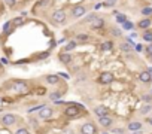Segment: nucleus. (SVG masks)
<instances>
[{
    "mask_svg": "<svg viewBox=\"0 0 152 134\" xmlns=\"http://www.w3.org/2000/svg\"><path fill=\"white\" fill-rule=\"evenodd\" d=\"M67 104L69 106H67L66 110H64V113H66L67 116H70V118H76L81 113V109L83 110V106H81L78 103H67Z\"/></svg>",
    "mask_w": 152,
    "mask_h": 134,
    "instance_id": "obj_1",
    "label": "nucleus"
},
{
    "mask_svg": "<svg viewBox=\"0 0 152 134\" xmlns=\"http://www.w3.org/2000/svg\"><path fill=\"white\" fill-rule=\"evenodd\" d=\"M51 19H52L54 24H64L66 19H67V15H66V12H64V9H57V11L52 12Z\"/></svg>",
    "mask_w": 152,
    "mask_h": 134,
    "instance_id": "obj_2",
    "label": "nucleus"
},
{
    "mask_svg": "<svg viewBox=\"0 0 152 134\" xmlns=\"http://www.w3.org/2000/svg\"><path fill=\"white\" fill-rule=\"evenodd\" d=\"M0 121H2L3 125L11 127V125H14L16 122V115H14V113H5L2 118H0Z\"/></svg>",
    "mask_w": 152,
    "mask_h": 134,
    "instance_id": "obj_3",
    "label": "nucleus"
},
{
    "mask_svg": "<svg viewBox=\"0 0 152 134\" xmlns=\"http://www.w3.org/2000/svg\"><path fill=\"white\" fill-rule=\"evenodd\" d=\"M96 133H97V128L91 122H85L81 127V134H96Z\"/></svg>",
    "mask_w": 152,
    "mask_h": 134,
    "instance_id": "obj_4",
    "label": "nucleus"
},
{
    "mask_svg": "<svg viewBox=\"0 0 152 134\" xmlns=\"http://www.w3.org/2000/svg\"><path fill=\"white\" fill-rule=\"evenodd\" d=\"M85 14H86V8L82 6V5H78L72 9V16L73 18H82Z\"/></svg>",
    "mask_w": 152,
    "mask_h": 134,
    "instance_id": "obj_5",
    "label": "nucleus"
},
{
    "mask_svg": "<svg viewBox=\"0 0 152 134\" xmlns=\"http://www.w3.org/2000/svg\"><path fill=\"white\" fill-rule=\"evenodd\" d=\"M113 81H115V78H113V75H112L111 72H104V73H101L100 78H98V82H100V83H112Z\"/></svg>",
    "mask_w": 152,
    "mask_h": 134,
    "instance_id": "obj_6",
    "label": "nucleus"
},
{
    "mask_svg": "<svg viewBox=\"0 0 152 134\" xmlns=\"http://www.w3.org/2000/svg\"><path fill=\"white\" fill-rule=\"evenodd\" d=\"M12 89H14V91H16V93H23V91H26V89H27V83L23 82V81L14 82L12 83Z\"/></svg>",
    "mask_w": 152,
    "mask_h": 134,
    "instance_id": "obj_7",
    "label": "nucleus"
},
{
    "mask_svg": "<svg viewBox=\"0 0 152 134\" xmlns=\"http://www.w3.org/2000/svg\"><path fill=\"white\" fill-rule=\"evenodd\" d=\"M39 116H40L42 119L51 118V116H52V109H51V107H45V106H43V107L40 109V112H39Z\"/></svg>",
    "mask_w": 152,
    "mask_h": 134,
    "instance_id": "obj_8",
    "label": "nucleus"
},
{
    "mask_svg": "<svg viewBox=\"0 0 152 134\" xmlns=\"http://www.w3.org/2000/svg\"><path fill=\"white\" fill-rule=\"evenodd\" d=\"M91 29H94V30H97V29H101L103 26H104V19L103 18H100V16H97V18H94L91 22Z\"/></svg>",
    "mask_w": 152,
    "mask_h": 134,
    "instance_id": "obj_9",
    "label": "nucleus"
},
{
    "mask_svg": "<svg viewBox=\"0 0 152 134\" xmlns=\"http://www.w3.org/2000/svg\"><path fill=\"white\" fill-rule=\"evenodd\" d=\"M58 58H60V61H61V63H64V64H69V63L72 61V54H69V52H66V51H64L63 54H60V55H58Z\"/></svg>",
    "mask_w": 152,
    "mask_h": 134,
    "instance_id": "obj_10",
    "label": "nucleus"
},
{
    "mask_svg": "<svg viewBox=\"0 0 152 134\" xmlns=\"http://www.w3.org/2000/svg\"><path fill=\"white\" fill-rule=\"evenodd\" d=\"M94 113L100 118V116H106L107 113H109V112H107V109H106L104 106H97V107L94 109Z\"/></svg>",
    "mask_w": 152,
    "mask_h": 134,
    "instance_id": "obj_11",
    "label": "nucleus"
},
{
    "mask_svg": "<svg viewBox=\"0 0 152 134\" xmlns=\"http://www.w3.org/2000/svg\"><path fill=\"white\" fill-rule=\"evenodd\" d=\"M98 122H100L103 127H111V125H112V119L107 116V115H106V116H100V118H98Z\"/></svg>",
    "mask_w": 152,
    "mask_h": 134,
    "instance_id": "obj_12",
    "label": "nucleus"
},
{
    "mask_svg": "<svg viewBox=\"0 0 152 134\" xmlns=\"http://www.w3.org/2000/svg\"><path fill=\"white\" fill-rule=\"evenodd\" d=\"M60 81V76L58 75H48L46 76V82L49 83V85H54V83H57Z\"/></svg>",
    "mask_w": 152,
    "mask_h": 134,
    "instance_id": "obj_13",
    "label": "nucleus"
},
{
    "mask_svg": "<svg viewBox=\"0 0 152 134\" xmlns=\"http://www.w3.org/2000/svg\"><path fill=\"white\" fill-rule=\"evenodd\" d=\"M76 46H78V43H76L75 40H70V42H67L66 46H64V51H66V52H70V51H73Z\"/></svg>",
    "mask_w": 152,
    "mask_h": 134,
    "instance_id": "obj_14",
    "label": "nucleus"
},
{
    "mask_svg": "<svg viewBox=\"0 0 152 134\" xmlns=\"http://www.w3.org/2000/svg\"><path fill=\"white\" fill-rule=\"evenodd\" d=\"M139 79H140L142 82H145V83H146V82H149V81H151V73H149L148 70H146V72H142V73L139 75Z\"/></svg>",
    "mask_w": 152,
    "mask_h": 134,
    "instance_id": "obj_15",
    "label": "nucleus"
},
{
    "mask_svg": "<svg viewBox=\"0 0 152 134\" xmlns=\"http://www.w3.org/2000/svg\"><path fill=\"white\" fill-rule=\"evenodd\" d=\"M151 24H152V21H151L149 18H145V19H142V21L139 22V27H140V29H149Z\"/></svg>",
    "mask_w": 152,
    "mask_h": 134,
    "instance_id": "obj_16",
    "label": "nucleus"
},
{
    "mask_svg": "<svg viewBox=\"0 0 152 134\" xmlns=\"http://www.w3.org/2000/svg\"><path fill=\"white\" fill-rule=\"evenodd\" d=\"M142 128V124L140 122H130L128 124V130L130 131H139Z\"/></svg>",
    "mask_w": 152,
    "mask_h": 134,
    "instance_id": "obj_17",
    "label": "nucleus"
},
{
    "mask_svg": "<svg viewBox=\"0 0 152 134\" xmlns=\"http://www.w3.org/2000/svg\"><path fill=\"white\" fill-rule=\"evenodd\" d=\"M23 24H24V18L23 16H18V18L12 19V26H15V27H19V26H23Z\"/></svg>",
    "mask_w": 152,
    "mask_h": 134,
    "instance_id": "obj_18",
    "label": "nucleus"
},
{
    "mask_svg": "<svg viewBox=\"0 0 152 134\" xmlns=\"http://www.w3.org/2000/svg\"><path fill=\"white\" fill-rule=\"evenodd\" d=\"M113 48V43L112 42H104V43H101V49L103 51H111Z\"/></svg>",
    "mask_w": 152,
    "mask_h": 134,
    "instance_id": "obj_19",
    "label": "nucleus"
},
{
    "mask_svg": "<svg viewBox=\"0 0 152 134\" xmlns=\"http://www.w3.org/2000/svg\"><path fill=\"white\" fill-rule=\"evenodd\" d=\"M115 16H116V21L119 22V24H122L124 21H127V16L124 14H119V12H115Z\"/></svg>",
    "mask_w": 152,
    "mask_h": 134,
    "instance_id": "obj_20",
    "label": "nucleus"
},
{
    "mask_svg": "<svg viewBox=\"0 0 152 134\" xmlns=\"http://www.w3.org/2000/svg\"><path fill=\"white\" fill-rule=\"evenodd\" d=\"M122 27H124V30H131L134 26H133V22H131V21H128V19H127V21H124V22H122Z\"/></svg>",
    "mask_w": 152,
    "mask_h": 134,
    "instance_id": "obj_21",
    "label": "nucleus"
},
{
    "mask_svg": "<svg viewBox=\"0 0 152 134\" xmlns=\"http://www.w3.org/2000/svg\"><path fill=\"white\" fill-rule=\"evenodd\" d=\"M121 49L125 51V52H130L131 51V45H130L128 42H124V43H121Z\"/></svg>",
    "mask_w": 152,
    "mask_h": 134,
    "instance_id": "obj_22",
    "label": "nucleus"
},
{
    "mask_svg": "<svg viewBox=\"0 0 152 134\" xmlns=\"http://www.w3.org/2000/svg\"><path fill=\"white\" fill-rule=\"evenodd\" d=\"M115 3H116V0H104L103 6L104 8H112V6H115Z\"/></svg>",
    "mask_w": 152,
    "mask_h": 134,
    "instance_id": "obj_23",
    "label": "nucleus"
},
{
    "mask_svg": "<svg viewBox=\"0 0 152 134\" xmlns=\"http://www.w3.org/2000/svg\"><path fill=\"white\" fill-rule=\"evenodd\" d=\"M142 14H143V15H146V16H149V15H152V8H149V6H146V8H143V9H142Z\"/></svg>",
    "mask_w": 152,
    "mask_h": 134,
    "instance_id": "obj_24",
    "label": "nucleus"
},
{
    "mask_svg": "<svg viewBox=\"0 0 152 134\" xmlns=\"http://www.w3.org/2000/svg\"><path fill=\"white\" fill-rule=\"evenodd\" d=\"M94 18H97V15H96V14H88V15L85 16V22H91Z\"/></svg>",
    "mask_w": 152,
    "mask_h": 134,
    "instance_id": "obj_25",
    "label": "nucleus"
},
{
    "mask_svg": "<svg viewBox=\"0 0 152 134\" xmlns=\"http://www.w3.org/2000/svg\"><path fill=\"white\" fill-rule=\"evenodd\" d=\"M63 94H64V93H60V91H57V93L51 94V96H49V98H51V100H57V98H60Z\"/></svg>",
    "mask_w": 152,
    "mask_h": 134,
    "instance_id": "obj_26",
    "label": "nucleus"
},
{
    "mask_svg": "<svg viewBox=\"0 0 152 134\" xmlns=\"http://www.w3.org/2000/svg\"><path fill=\"white\" fill-rule=\"evenodd\" d=\"M5 5H6L8 8H14V6L16 5V0H5Z\"/></svg>",
    "mask_w": 152,
    "mask_h": 134,
    "instance_id": "obj_27",
    "label": "nucleus"
},
{
    "mask_svg": "<svg viewBox=\"0 0 152 134\" xmlns=\"http://www.w3.org/2000/svg\"><path fill=\"white\" fill-rule=\"evenodd\" d=\"M143 39H145L146 42H152V33H151V31H146V33L143 34Z\"/></svg>",
    "mask_w": 152,
    "mask_h": 134,
    "instance_id": "obj_28",
    "label": "nucleus"
},
{
    "mask_svg": "<svg viewBox=\"0 0 152 134\" xmlns=\"http://www.w3.org/2000/svg\"><path fill=\"white\" fill-rule=\"evenodd\" d=\"M111 31H112V34H113V36H116V37H119V36H121V30H119V29H116V27H112V30H111Z\"/></svg>",
    "mask_w": 152,
    "mask_h": 134,
    "instance_id": "obj_29",
    "label": "nucleus"
},
{
    "mask_svg": "<svg viewBox=\"0 0 152 134\" xmlns=\"http://www.w3.org/2000/svg\"><path fill=\"white\" fill-rule=\"evenodd\" d=\"M48 3H49V0H39L36 6H37V8H40V6H46Z\"/></svg>",
    "mask_w": 152,
    "mask_h": 134,
    "instance_id": "obj_30",
    "label": "nucleus"
},
{
    "mask_svg": "<svg viewBox=\"0 0 152 134\" xmlns=\"http://www.w3.org/2000/svg\"><path fill=\"white\" fill-rule=\"evenodd\" d=\"M15 134H30V133H29V130H27V128H18Z\"/></svg>",
    "mask_w": 152,
    "mask_h": 134,
    "instance_id": "obj_31",
    "label": "nucleus"
},
{
    "mask_svg": "<svg viewBox=\"0 0 152 134\" xmlns=\"http://www.w3.org/2000/svg\"><path fill=\"white\" fill-rule=\"evenodd\" d=\"M76 39H78V40L85 42V40H88V36H86V34H78V36H76Z\"/></svg>",
    "mask_w": 152,
    "mask_h": 134,
    "instance_id": "obj_32",
    "label": "nucleus"
},
{
    "mask_svg": "<svg viewBox=\"0 0 152 134\" xmlns=\"http://www.w3.org/2000/svg\"><path fill=\"white\" fill-rule=\"evenodd\" d=\"M49 55V52H42V54H39V60H43V58H46Z\"/></svg>",
    "mask_w": 152,
    "mask_h": 134,
    "instance_id": "obj_33",
    "label": "nucleus"
},
{
    "mask_svg": "<svg viewBox=\"0 0 152 134\" xmlns=\"http://www.w3.org/2000/svg\"><path fill=\"white\" fill-rule=\"evenodd\" d=\"M61 134H75V133H73V130H72V128H66Z\"/></svg>",
    "mask_w": 152,
    "mask_h": 134,
    "instance_id": "obj_34",
    "label": "nucleus"
},
{
    "mask_svg": "<svg viewBox=\"0 0 152 134\" xmlns=\"http://www.w3.org/2000/svg\"><path fill=\"white\" fill-rule=\"evenodd\" d=\"M149 110H151V106H145L142 109V113H146V112H149Z\"/></svg>",
    "mask_w": 152,
    "mask_h": 134,
    "instance_id": "obj_35",
    "label": "nucleus"
},
{
    "mask_svg": "<svg viewBox=\"0 0 152 134\" xmlns=\"http://www.w3.org/2000/svg\"><path fill=\"white\" fill-rule=\"evenodd\" d=\"M146 52H148L149 55H152V45H149V46L146 48Z\"/></svg>",
    "mask_w": 152,
    "mask_h": 134,
    "instance_id": "obj_36",
    "label": "nucleus"
},
{
    "mask_svg": "<svg viewBox=\"0 0 152 134\" xmlns=\"http://www.w3.org/2000/svg\"><path fill=\"white\" fill-rule=\"evenodd\" d=\"M134 48H136V51H139V52L142 51V46H140V45H134Z\"/></svg>",
    "mask_w": 152,
    "mask_h": 134,
    "instance_id": "obj_37",
    "label": "nucleus"
},
{
    "mask_svg": "<svg viewBox=\"0 0 152 134\" xmlns=\"http://www.w3.org/2000/svg\"><path fill=\"white\" fill-rule=\"evenodd\" d=\"M143 98H145V100H146V101H151V100H152V97H151V96H145V97H143Z\"/></svg>",
    "mask_w": 152,
    "mask_h": 134,
    "instance_id": "obj_38",
    "label": "nucleus"
},
{
    "mask_svg": "<svg viewBox=\"0 0 152 134\" xmlns=\"http://www.w3.org/2000/svg\"><path fill=\"white\" fill-rule=\"evenodd\" d=\"M101 6H103V5H101V3H97V5H96V9H100V8H101Z\"/></svg>",
    "mask_w": 152,
    "mask_h": 134,
    "instance_id": "obj_39",
    "label": "nucleus"
},
{
    "mask_svg": "<svg viewBox=\"0 0 152 134\" xmlns=\"http://www.w3.org/2000/svg\"><path fill=\"white\" fill-rule=\"evenodd\" d=\"M148 122H149V124H151V125H152V116H151V118H149V119H148Z\"/></svg>",
    "mask_w": 152,
    "mask_h": 134,
    "instance_id": "obj_40",
    "label": "nucleus"
},
{
    "mask_svg": "<svg viewBox=\"0 0 152 134\" xmlns=\"http://www.w3.org/2000/svg\"><path fill=\"white\" fill-rule=\"evenodd\" d=\"M2 101H3V100H2V98H0V104H2Z\"/></svg>",
    "mask_w": 152,
    "mask_h": 134,
    "instance_id": "obj_41",
    "label": "nucleus"
},
{
    "mask_svg": "<svg viewBox=\"0 0 152 134\" xmlns=\"http://www.w3.org/2000/svg\"><path fill=\"white\" fill-rule=\"evenodd\" d=\"M151 81H152V73H151Z\"/></svg>",
    "mask_w": 152,
    "mask_h": 134,
    "instance_id": "obj_42",
    "label": "nucleus"
},
{
    "mask_svg": "<svg viewBox=\"0 0 152 134\" xmlns=\"http://www.w3.org/2000/svg\"><path fill=\"white\" fill-rule=\"evenodd\" d=\"M151 58H152V55H151Z\"/></svg>",
    "mask_w": 152,
    "mask_h": 134,
    "instance_id": "obj_43",
    "label": "nucleus"
}]
</instances>
